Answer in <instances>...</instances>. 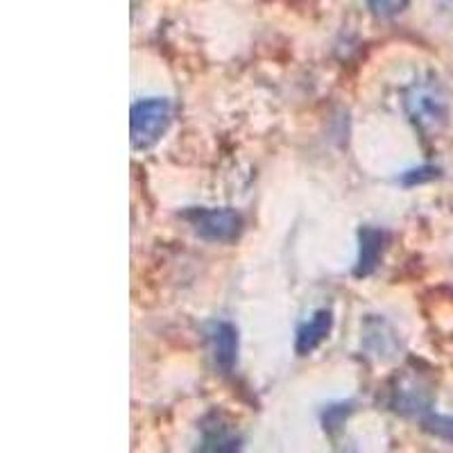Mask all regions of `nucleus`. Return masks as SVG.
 <instances>
[{
    "label": "nucleus",
    "instance_id": "1",
    "mask_svg": "<svg viewBox=\"0 0 453 453\" xmlns=\"http://www.w3.org/2000/svg\"><path fill=\"white\" fill-rule=\"evenodd\" d=\"M173 123L168 98H145L129 109V141L134 150H150L161 141Z\"/></svg>",
    "mask_w": 453,
    "mask_h": 453
},
{
    "label": "nucleus",
    "instance_id": "2",
    "mask_svg": "<svg viewBox=\"0 0 453 453\" xmlns=\"http://www.w3.org/2000/svg\"><path fill=\"white\" fill-rule=\"evenodd\" d=\"M193 232L209 242H234L242 232V216L229 206H196L184 213Z\"/></svg>",
    "mask_w": 453,
    "mask_h": 453
},
{
    "label": "nucleus",
    "instance_id": "3",
    "mask_svg": "<svg viewBox=\"0 0 453 453\" xmlns=\"http://www.w3.org/2000/svg\"><path fill=\"white\" fill-rule=\"evenodd\" d=\"M403 107L408 119L424 134H435L447 123V103L431 84H412L403 96Z\"/></svg>",
    "mask_w": 453,
    "mask_h": 453
},
{
    "label": "nucleus",
    "instance_id": "4",
    "mask_svg": "<svg viewBox=\"0 0 453 453\" xmlns=\"http://www.w3.org/2000/svg\"><path fill=\"white\" fill-rule=\"evenodd\" d=\"M209 338H211V354L216 367L222 374H232L238 363V349H241L238 329L232 322H216L209 331Z\"/></svg>",
    "mask_w": 453,
    "mask_h": 453
},
{
    "label": "nucleus",
    "instance_id": "5",
    "mask_svg": "<svg viewBox=\"0 0 453 453\" xmlns=\"http://www.w3.org/2000/svg\"><path fill=\"white\" fill-rule=\"evenodd\" d=\"M388 245V234L376 226H361L358 232V261H356L354 277L365 279L374 274V270L381 263L383 252Z\"/></svg>",
    "mask_w": 453,
    "mask_h": 453
},
{
    "label": "nucleus",
    "instance_id": "6",
    "mask_svg": "<svg viewBox=\"0 0 453 453\" xmlns=\"http://www.w3.org/2000/svg\"><path fill=\"white\" fill-rule=\"evenodd\" d=\"M334 329V313L329 309H319L306 319L304 325L297 329V340H295V351L299 356H309L318 349Z\"/></svg>",
    "mask_w": 453,
    "mask_h": 453
},
{
    "label": "nucleus",
    "instance_id": "7",
    "mask_svg": "<svg viewBox=\"0 0 453 453\" xmlns=\"http://www.w3.org/2000/svg\"><path fill=\"white\" fill-rule=\"evenodd\" d=\"M379 319H367L365 322V345L367 349L372 351L379 358H388L392 356V351H396V345H399V340H396L395 331L390 326H386L383 331V338H379Z\"/></svg>",
    "mask_w": 453,
    "mask_h": 453
},
{
    "label": "nucleus",
    "instance_id": "8",
    "mask_svg": "<svg viewBox=\"0 0 453 453\" xmlns=\"http://www.w3.org/2000/svg\"><path fill=\"white\" fill-rule=\"evenodd\" d=\"M241 447V438H236L234 433L226 428L218 426H206L204 428V440H202V451H236Z\"/></svg>",
    "mask_w": 453,
    "mask_h": 453
},
{
    "label": "nucleus",
    "instance_id": "9",
    "mask_svg": "<svg viewBox=\"0 0 453 453\" xmlns=\"http://www.w3.org/2000/svg\"><path fill=\"white\" fill-rule=\"evenodd\" d=\"M351 412V403L349 402H340V403H334V406L326 408L325 412H322V424H325L326 431H335V428H340L342 424H345L347 415Z\"/></svg>",
    "mask_w": 453,
    "mask_h": 453
},
{
    "label": "nucleus",
    "instance_id": "10",
    "mask_svg": "<svg viewBox=\"0 0 453 453\" xmlns=\"http://www.w3.org/2000/svg\"><path fill=\"white\" fill-rule=\"evenodd\" d=\"M408 3L411 0H370V10L379 19H392V16L402 14Z\"/></svg>",
    "mask_w": 453,
    "mask_h": 453
},
{
    "label": "nucleus",
    "instance_id": "11",
    "mask_svg": "<svg viewBox=\"0 0 453 453\" xmlns=\"http://www.w3.org/2000/svg\"><path fill=\"white\" fill-rule=\"evenodd\" d=\"M440 175V170L435 165H419V168H411L406 170L402 175V184L403 186H418V184H426V181L435 180Z\"/></svg>",
    "mask_w": 453,
    "mask_h": 453
},
{
    "label": "nucleus",
    "instance_id": "12",
    "mask_svg": "<svg viewBox=\"0 0 453 453\" xmlns=\"http://www.w3.org/2000/svg\"><path fill=\"white\" fill-rule=\"evenodd\" d=\"M424 426L428 428L435 435H442V438L453 440V418H442V415H431V418L424 422Z\"/></svg>",
    "mask_w": 453,
    "mask_h": 453
}]
</instances>
